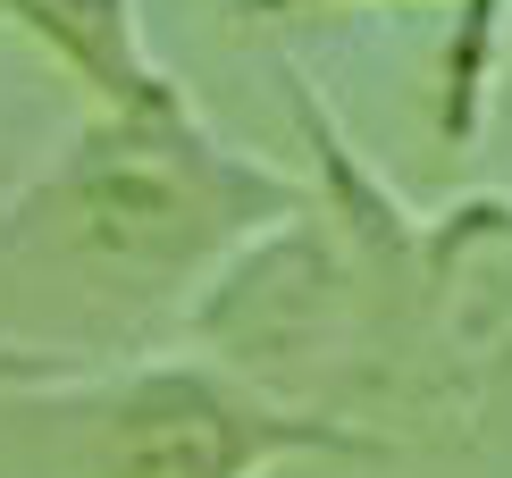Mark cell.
Listing matches in <instances>:
<instances>
[{
    "label": "cell",
    "mask_w": 512,
    "mask_h": 478,
    "mask_svg": "<svg viewBox=\"0 0 512 478\" xmlns=\"http://www.w3.org/2000/svg\"><path fill=\"white\" fill-rule=\"evenodd\" d=\"M303 177L236 151L194 110V93L160 110H84L76 143L42 177L0 202V252L68 277L110 319H177L210 294L244 244L303 210Z\"/></svg>",
    "instance_id": "6da1fadb"
},
{
    "label": "cell",
    "mask_w": 512,
    "mask_h": 478,
    "mask_svg": "<svg viewBox=\"0 0 512 478\" xmlns=\"http://www.w3.org/2000/svg\"><path fill=\"white\" fill-rule=\"evenodd\" d=\"M68 478H277L294 462H387L395 437L277 403L202 353H118L51 395Z\"/></svg>",
    "instance_id": "7a4b0ae2"
},
{
    "label": "cell",
    "mask_w": 512,
    "mask_h": 478,
    "mask_svg": "<svg viewBox=\"0 0 512 478\" xmlns=\"http://www.w3.org/2000/svg\"><path fill=\"white\" fill-rule=\"evenodd\" d=\"M512 378V193H462L429 219V302L403 420L471 428Z\"/></svg>",
    "instance_id": "3957f363"
},
{
    "label": "cell",
    "mask_w": 512,
    "mask_h": 478,
    "mask_svg": "<svg viewBox=\"0 0 512 478\" xmlns=\"http://www.w3.org/2000/svg\"><path fill=\"white\" fill-rule=\"evenodd\" d=\"M0 26H17L84 93V110H160L185 84L143 34V0H0Z\"/></svg>",
    "instance_id": "277c9868"
},
{
    "label": "cell",
    "mask_w": 512,
    "mask_h": 478,
    "mask_svg": "<svg viewBox=\"0 0 512 478\" xmlns=\"http://www.w3.org/2000/svg\"><path fill=\"white\" fill-rule=\"evenodd\" d=\"M101 353L84 344H34V336H0V395H59V386L93 378Z\"/></svg>",
    "instance_id": "5b68a950"
},
{
    "label": "cell",
    "mask_w": 512,
    "mask_h": 478,
    "mask_svg": "<svg viewBox=\"0 0 512 478\" xmlns=\"http://www.w3.org/2000/svg\"><path fill=\"white\" fill-rule=\"evenodd\" d=\"M303 9H353V0H286V17H303Z\"/></svg>",
    "instance_id": "8992f818"
},
{
    "label": "cell",
    "mask_w": 512,
    "mask_h": 478,
    "mask_svg": "<svg viewBox=\"0 0 512 478\" xmlns=\"http://www.w3.org/2000/svg\"><path fill=\"white\" fill-rule=\"evenodd\" d=\"M236 9H252V17H286V0H236Z\"/></svg>",
    "instance_id": "52a82bcc"
}]
</instances>
